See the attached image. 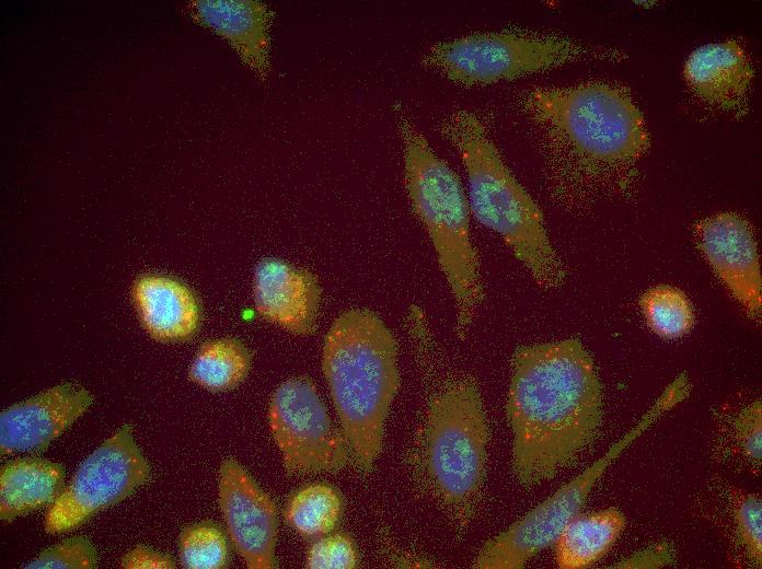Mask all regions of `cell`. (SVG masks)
<instances>
[{"mask_svg":"<svg viewBox=\"0 0 762 569\" xmlns=\"http://www.w3.org/2000/svg\"><path fill=\"white\" fill-rule=\"evenodd\" d=\"M506 413L520 485L538 486L574 464L602 420L600 380L581 341L519 347L511 359Z\"/></svg>","mask_w":762,"mask_h":569,"instance_id":"cell-1","label":"cell"},{"mask_svg":"<svg viewBox=\"0 0 762 569\" xmlns=\"http://www.w3.org/2000/svg\"><path fill=\"white\" fill-rule=\"evenodd\" d=\"M521 107L543 138L553 197L576 207L647 150L644 116L620 85L589 81L528 90Z\"/></svg>","mask_w":762,"mask_h":569,"instance_id":"cell-2","label":"cell"},{"mask_svg":"<svg viewBox=\"0 0 762 569\" xmlns=\"http://www.w3.org/2000/svg\"><path fill=\"white\" fill-rule=\"evenodd\" d=\"M414 313L429 381L418 463L431 496L463 529L478 506L486 475L488 426L483 400L473 379L442 362L422 312Z\"/></svg>","mask_w":762,"mask_h":569,"instance_id":"cell-3","label":"cell"},{"mask_svg":"<svg viewBox=\"0 0 762 569\" xmlns=\"http://www.w3.org/2000/svg\"><path fill=\"white\" fill-rule=\"evenodd\" d=\"M322 370L356 466L372 469L397 392L396 341L370 310L340 314L324 341Z\"/></svg>","mask_w":762,"mask_h":569,"instance_id":"cell-4","label":"cell"},{"mask_svg":"<svg viewBox=\"0 0 762 569\" xmlns=\"http://www.w3.org/2000/svg\"><path fill=\"white\" fill-rule=\"evenodd\" d=\"M439 132L459 153L469 183V205L477 221L498 234L545 290L561 288L565 266L549 237L542 212L513 176L480 117L449 113Z\"/></svg>","mask_w":762,"mask_h":569,"instance_id":"cell-5","label":"cell"},{"mask_svg":"<svg viewBox=\"0 0 762 569\" xmlns=\"http://www.w3.org/2000/svg\"><path fill=\"white\" fill-rule=\"evenodd\" d=\"M403 144L404 182L416 217L435 248L463 338L484 302L481 265L470 234V205L450 165L407 118L399 123Z\"/></svg>","mask_w":762,"mask_h":569,"instance_id":"cell-6","label":"cell"},{"mask_svg":"<svg viewBox=\"0 0 762 569\" xmlns=\"http://www.w3.org/2000/svg\"><path fill=\"white\" fill-rule=\"evenodd\" d=\"M624 58L615 48L559 33L518 28L476 32L436 43L423 62L451 82L473 86L510 81L582 60Z\"/></svg>","mask_w":762,"mask_h":569,"instance_id":"cell-7","label":"cell"},{"mask_svg":"<svg viewBox=\"0 0 762 569\" xmlns=\"http://www.w3.org/2000/svg\"><path fill=\"white\" fill-rule=\"evenodd\" d=\"M149 478L150 465L136 443L132 427L126 423L78 466L46 512V533L79 527L97 512L127 499Z\"/></svg>","mask_w":762,"mask_h":569,"instance_id":"cell-8","label":"cell"},{"mask_svg":"<svg viewBox=\"0 0 762 569\" xmlns=\"http://www.w3.org/2000/svg\"><path fill=\"white\" fill-rule=\"evenodd\" d=\"M268 421L289 474L336 472L351 457L343 432L332 423L314 384L297 376L274 392Z\"/></svg>","mask_w":762,"mask_h":569,"instance_id":"cell-9","label":"cell"},{"mask_svg":"<svg viewBox=\"0 0 762 569\" xmlns=\"http://www.w3.org/2000/svg\"><path fill=\"white\" fill-rule=\"evenodd\" d=\"M218 502L230 539L250 569L275 567L277 510L274 501L234 458L219 469Z\"/></svg>","mask_w":762,"mask_h":569,"instance_id":"cell-10","label":"cell"},{"mask_svg":"<svg viewBox=\"0 0 762 569\" xmlns=\"http://www.w3.org/2000/svg\"><path fill=\"white\" fill-rule=\"evenodd\" d=\"M697 248L747 314L761 318V271L758 241L741 214L724 211L697 222Z\"/></svg>","mask_w":762,"mask_h":569,"instance_id":"cell-11","label":"cell"},{"mask_svg":"<svg viewBox=\"0 0 762 569\" xmlns=\"http://www.w3.org/2000/svg\"><path fill=\"white\" fill-rule=\"evenodd\" d=\"M93 399L85 387L66 382L7 407L0 414L1 455L45 451Z\"/></svg>","mask_w":762,"mask_h":569,"instance_id":"cell-12","label":"cell"},{"mask_svg":"<svg viewBox=\"0 0 762 569\" xmlns=\"http://www.w3.org/2000/svg\"><path fill=\"white\" fill-rule=\"evenodd\" d=\"M682 73L691 93L706 106L738 118L749 112L754 68L739 40L729 38L695 48Z\"/></svg>","mask_w":762,"mask_h":569,"instance_id":"cell-13","label":"cell"},{"mask_svg":"<svg viewBox=\"0 0 762 569\" xmlns=\"http://www.w3.org/2000/svg\"><path fill=\"white\" fill-rule=\"evenodd\" d=\"M253 300L264 318L293 334L308 335L315 328L321 289L309 271L266 257L255 267Z\"/></svg>","mask_w":762,"mask_h":569,"instance_id":"cell-14","label":"cell"},{"mask_svg":"<svg viewBox=\"0 0 762 569\" xmlns=\"http://www.w3.org/2000/svg\"><path fill=\"white\" fill-rule=\"evenodd\" d=\"M188 13L223 38L259 79L268 77L273 23L268 4L253 0H198L188 4Z\"/></svg>","mask_w":762,"mask_h":569,"instance_id":"cell-15","label":"cell"},{"mask_svg":"<svg viewBox=\"0 0 762 569\" xmlns=\"http://www.w3.org/2000/svg\"><path fill=\"white\" fill-rule=\"evenodd\" d=\"M131 295L139 321L153 339L184 341L196 333L200 318L198 302L178 280L146 275L136 280Z\"/></svg>","mask_w":762,"mask_h":569,"instance_id":"cell-16","label":"cell"},{"mask_svg":"<svg viewBox=\"0 0 762 569\" xmlns=\"http://www.w3.org/2000/svg\"><path fill=\"white\" fill-rule=\"evenodd\" d=\"M64 487L65 469L57 462L37 456L8 461L0 468L1 521L49 508Z\"/></svg>","mask_w":762,"mask_h":569,"instance_id":"cell-17","label":"cell"},{"mask_svg":"<svg viewBox=\"0 0 762 569\" xmlns=\"http://www.w3.org/2000/svg\"><path fill=\"white\" fill-rule=\"evenodd\" d=\"M626 525L619 509L577 513L555 541V560L562 569H581L604 557Z\"/></svg>","mask_w":762,"mask_h":569,"instance_id":"cell-18","label":"cell"},{"mask_svg":"<svg viewBox=\"0 0 762 569\" xmlns=\"http://www.w3.org/2000/svg\"><path fill=\"white\" fill-rule=\"evenodd\" d=\"M250 365L249 349L235 338L222 337L200 346L189 367L188 378L209 391H227L244 380Z\"/></svg>","mask_w":762,"mask_h":569,"instance_id":"cell-19","label":"cell"},{"mask_svg":"<svg viewBox=\"0 0 762 569\" xmlns=\"http://www.w3.org/2000/svg\"><path fill=\"white\" fill-rule=\"evenodd\" d=\"M342 501L332 487L314 484L299 490L289 501L285 516L298 533L307 537H321L336 525Z\"/></svg>","mask_w":762,"mask_h":569,"instance_id":"cell-20","label":"cell"},{"mask_svg":"<svg viewBox=\"0 0 762 569\" xmlns=\"http://www.w3.org/2000/svg\"><path fill=\"white\" fill-rule=\"evenodd\" d=\"M639 304L649 328L659 337H683L694 325L692 304L686 294L676 287H653L642 294Z\"/></svg>","mask_w":762,"mask_h":569,"instance_id":"cell-21","label":"cell"},{"mask_svg":"<svg viewBox=\"0 0 762 569\" xmlns=\"http://www.w3.org/2000/svg\"><path fill=\"white\" fill-rule=\"evenodd\" d=\"M180 560L187 569H220L227 566L229 551L222 531L210 522L184 529L178 539Z\"/></svg>","mask_w":762,"mask_h":569,"instance_id":"cell-22","label":"cell"},{"mask_svg":"<svg viewBox=\"0 0 762 569\" xmlns=\"http://www.w3.org/2000/svg\"><path fill=\"white\" fill-rule=\"evenodd\" d=\"M97 551L85 536H73L41 551L23 566L25 569H93Z\"/></svg>","mask_w":762,"mask_h":569,"instance_id":"cell-23","label":"cell"},{"mask_svg":"<svg viewBox=\"0 0 762 569\" xmlns=\"http://www.w3.org/2000/svg\"><path fill=\"white\" fill-rule=\"evenodd\" d=\"M732 515L741 546L755 567L762 565V501L759 493L738 492L732 499Z\"/></svg>","mask_w":762,"mask_h":569,"instance_id":"cell-24","label":"cell"},{"mask_svg":"<svg viewBox=\"0 0 762 569\" xmlns=\"http://www.w3.org/2000/svg\"><path fill=\"white\" fill-rule=\"evenodd\" d=\"M731 442L740 460L752 471H760L762 458L761 400L742 407L731 421Z\"/></svg>","mask_w":762,"mask_h":569,"instance_id":"cell-25","label":"cell"},{"mask_svg":"<svg viewBox=\"0 0 762 569\" xmlns=\"http://www.w3.org/2000/svg\"><path fill=\"white\" fill-rule=\"evenodd\" d=\"M357 564L353 541L344 534L321 537L310 548L305 566L311 569H351Z\"/></svg>","mask_w":762,"mask_h":569,"instance_id":"cell-26","label":"cell"},{"mask_svg":"<svg viewBox=\"0 0 762 569\" xmlns=\"http://www.w3.org/2000/svg\"><path fill=\"white\" fill-rule=\"evenodd\" d=\"M123 569H173L175 562L171 556L147 546H136L120 560Z\"/></svg>","mask_w":762,"mask_h":569,"instance_id":"cell-27","label":"cell"},{"mask_svg":"<svg viewBox=\"0 0 762 569\" xmlns=\"http://www.w3.org/2000/svg\"><path fill=\"white\" fill-rule=\"evenodd\" d=\"M671 554L668 547L659 546L648 548L640 554L631 556L627 560L616 565L617 568H655L670 562Z\"/></svg>","mask_w":762,"mask_h":569,"instance_id":"cell-28","label":"cell"}]
</instances>
